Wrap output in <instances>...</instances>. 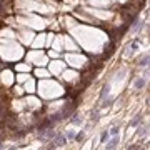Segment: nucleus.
<instances>
[{"instance_id": "3", "label": "nucleus", "mask_w": 150, "mask_h": 150, "mask_svg": "<svg viewBox=\"0 0 150 150\" xmlns=\"http://www.w3.org/2000/svg\"><path fill=\"white\" fill-rule=\"evenodd\" d=\"M137 50H139V42L130 43V47H129V54H127V55H130L132 52H137Z\"/></svg>"}, {"instance_id": "4", "label": "nucleus", "mask_w": 150, "mask_h": 150, "mask_svg": "<svg viewBox=\"0 0 150 150\" xmlns=\"http://www.w3.org/2000/svg\"><path fill=\"white\" fill-rule=\"evenodd\" d=\"M108 139H110V134H108V130H103L102 137H100V144H105Z\"/></svg>"}, {"instance_id": "8", "label": "nucleus", "mask_w": 150, "mask_h": 150, "mask_svg": "<svg viewBox=\"0 0 150 150\" xmlns=\"http://www.w3.org/2000/svg\"><path fill=\"white\" fill-rule=\"evenodd\" d=\"M149 65H150V64H149Z\"/></svg>"}, {"instance_id": "7", "label": "nucleus", "mask_w": 150, "mask_h": 150, "mask_svg": "<svg viewBox=\"0 0 150 150\" xmlns=\"http://www.w3.org/2000/svg\"><path fill=\"white\" fill-rule=\"evenodd\" d=\"M139 122H140V117H137L135 120H132V127H137V125H139Z\"/></svg>"}, {"instance_id": "5", "label": "nucleus", "mask_w": 150, "mask_h": 150, "mask_svg": "<svg viewBox=\"0 0 150 150\" xmlns=\"http://www.w3.org/2000/svg\"><path fill=\"white\" fill-rule=\"evenodd\" d=\"M83 139H85V130H80L79 134L75 135V140H77V142H82Z\"/></svg>"}, {"instance_id": "2", "label": "nucleus", "mask_w": 150, "mask_h": 150, "mask_svg": "<svg viewBox=\"0 0 150 150\" xmlns=\"http://www.w3.org/2000/svg\"><path fill=\"white\" fill-rule=\"evenodd\" d=\"M145 87V79L144 77H140V79H137V80L134 82V88L135 90H142Z\"/></svg>"}, {"instance_id": "6", "label": "nucleus", "mask_w": 150, "mask_h": 150, "mask_svg": "<svg viewBox=\"0 0 150 150\" xmlns=\"http://www.w3.org/2000/svg\"><path fill=\"white\" fill-rule=\"evenodd\" d=\"M118 132H120V129H118V127H112V129L108 130L110 137H115V135H118Z\"/></svg>"}, {"instance_id": "1", "label": "nucleus", "mask_w": 150, "mask_h": 150, "mask_svg": "<svg viewBox=\"0 0 150 150\" xmlns=\"http://www.w3.org/2000/svg\"><path fill=\"white\" fill-rule=\"evenodd\" d=\"M107 142H108V144H105V145H107V149H115V147H117V144L120 142V137H118V135H115V137H112V139L107 140Z\"/></svg>"}]
</instances>
